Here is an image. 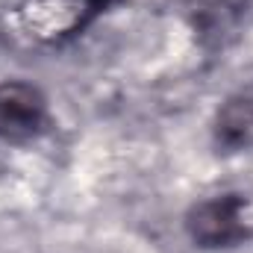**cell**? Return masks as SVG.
I'll return each mask as SVG.
<instances>
[{"label": "cell", "instance_id": "1", "mask_svg": "<svg viewBox=\"0 0 253 253\" xmlns=\"http://www.w3.org/2000/svg\"><path fill=\"white\" fill-rule=\"evenodd\" d=\"M186 236L200 251H227L253 239V197L224 191L191 203L186 212Z\"/></svg>", "mask_w": 253, "mask_h": 253}, {"label": "cell", "instance_id": "2", "mask_svg": "<svg viewBox=\"0 0 253 253\" xmlns=\"http://www.w3.org/2000/svg\"><path fill=\"white\" fill-rule=\"evenodd\" d=\"M50 124L47 94L27 80L0 83V141H33Z\"/></svg>", "mask_w": 253, "mask_h": 253}, {"label": "cell", "instance_id": "3", "mask_svg": "<svg viewBox=\"0 0 253 253\" xmlns=\"http://www.w3.org/2000/svg\"><path fill=\"white\" fill-rule=\"evenodd\" d=\"M212 141L221 153L253 150V85L239 88L215 109Z\"/></svg>", "mask_w": 253, "mask_h": 253}]
</instances>
